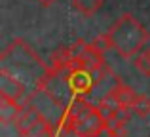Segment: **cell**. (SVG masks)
Returning a JSON list of instances; mask_svg holds the SVG:
<instances>
[{
  "label": "cell",
  "mask_w": 150,
  "mask_h": 137,
  "mask_svg": "<svg viewBox=\"0 0 150 137\" xmlns=\"http://www.w3.org/2000/svg\"><path fill=\"white\" fill-rule=\"evenodd\" d=\"M36 2L40 4V6H44V8H50V6H53L57 0H36Z\"/></svg>",
  "instance_id": "obj_11"
},
{
  "label": "cell",
  "mask_w": 150,
  "mask_h": 137,
  "mask_svg": "<svg viewBox=\"0 0 150 137\" xmlns=\"http://www.w3.org/2000/svg\"><path fill=\"white\" fill-rule=\"evenodd\" d=\"M97 74L99 72H89V70H84V69H69V74H67L65 80L72 93L86 95L95 88L97 80H99V78H95Z\"/></svg>",
  "instance_id": "obj_4"
},
{
  "label": "cell",
  "mask_w": 150,
  "mask_h": 137,
  "mask_svg": "<svg viewBox=\"0 0 150 137\" xmlns=\"http://www.w3.org/2000/svg\"><path fill=\"white\" fill-rule=\"evenodd\" d=\"M133 67L139 72H143L144 76H150V48L133 57Z\"/></svg>",
  "instance_id": "obj_10"
},
{
  "label": "cell",
  "mask_w": 150,
  "mask_h": 137,
  "mask_svg": "<svg viewBox=\"0 0 150 137\" xmlns=\"http://www.w3.org/2000/svg\"><path fill=\"white\" fill-rule=\"evenodd\" d=\"M105 38L108 50H114L124 59H133L150 40V33L135 15L122 13L105 33Z\"/></svg>",
  "instance_id": "obj_1"
},
{
  "label": "cell",
  "mask_w": 150,
  "mask_h": 137,
  "mask_svg": "<svg viewBox=\"0 0 150 137\" xmlns=\"http://www.w3.org/2000/svg\"><path fill=\"white\" fill-rule=\"evenodd\" d=\"M131 112H135L141 118H146L150 114V97H146L144 93H139L135 103H133V107H131Z\"/></svg>",
  "instance_id": "obj_9"
},
{
  "label": "cell",
  "mask_w": 150,
  "mask_h": 137,
  "mask_svg": "<svg viewBox=\"0 0 150 137\" xmlns=\"http://www.w3.org/2000/svg\"><path fill=\"white\" fill-rule=\"evenodd\" d=\"M74 109H76V128H74V133L76 137H97L103 131H106L108 126V120L105 118V114L101 112L99 105H91L84 99H74L72 101Z\"/></svg>",
  "instance_id": "obj_2"
},
{
  "label": "cell",
  "mask_w": 150,
  "mask_h": 137,
  "mask_svg": "<svg viewBox=\"0 0 150 137\" xmlns=\"http://www.w3.org/2000/svg\"><path fill=\"white\" fill-rule=\"evenodd\" d=\"M106 95H108L110 99H112L114 103L118 105V109H120L122 112H129L139 93H137L133 88H129V86H125V84H122V82H118V84L114 86V88L110 89Z\"/></svg>",
  "instance_id": "obj_6"
},
{
  "label": "cell",
  "mask_w": 150,
  "mask_h": 137,
  "mask_svg": "<svg viewBox=\"0 0 150 137\" xmlns=\"http://www.w3.org/2000/svg\"><path fill=\"white\" fill-rule=\"evenodd\" d=\"M23 105L17 101H10L0 97V122L2 124H15V120L21 116L23 112Z\"/></svg>",
  "instance_id": "obj_7"
},
{
  "label": "cell",
  "mask_w": 150,
  "mask_h": 137,
  "mask_svg": "<svg viewBox=\"0 0 150 137\" xmlns=\"http://www.w3.org/2000/svg\"><path fill=\"white\" fill-rule=\"evenodd\" d=\"M15 130L21 137H53L55 130L50 124V120L38 111L36 107H25L17 120Z\"/></svg>",
  "instance_id": "obj_3"
},
{
  "label": "cell",
  "mask_w": 150,
  "mask_h": 137,
  "mask_svg": "<svg viewBox=\"0 0 150 137\" xmlns=\"http://www.w3.org/2000/svg\"><path fill=\"white\" fill-rule=\"evenodd\" d=\"M72 8L84 17H93L103 8V0H72Z\"/></svg>",
  "instance_id": "obj_8"
},
{
  "label": "cell",
  "mask_w": 150,
  "mask_h": 137,
  "mask_svg": "<svg viewBox=\"0 0 150 137\" xmlns=\"http://www.w3.org/2000/svg\"><path fill=\"white\" fill-rule=\"evenodd\" d=\"M25 95H27L25 84L15 74H11L10 70H6V69L0 70V97L21 103V99Z\"/></svg>",
  "instance_id": "obj_5"
}]
</instances>
